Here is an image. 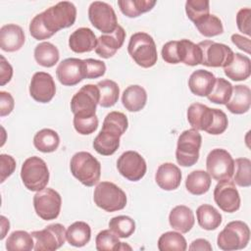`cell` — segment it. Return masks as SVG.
Wrapping results in <instances>:
<instances>
[{
  "label": "cell",
  "mask_w": 251,
  "mask_h": 251,
  "mask_svg": "<svg viewBox=\"0 0 251 251\" xmlns=\"http://www.w3.org/2000/svg\"><path fill=\"white\" fill-rule=\"evenodd\" d=\"M75 19V6L72 2L62 1L34 16L29 24V32L36 40L48 39L60 29L72 26Z\"/></svg>",
  "instance_id": "1"
},
{
  "label": "cell",
  "mask_w": 251,
  "mask_h": 251,
  "mask_svg": "<svg viewBox=\"0 0 251 251\" xmlns=\"http://www.w3.org/2000/svg\"><path fill=\"white\" fill-rule=\"evenodd\" d=\"M72 175L85 186H93L100 180L101 164L89 152L75 153L70 162Z\"/></svg>",
  "instance_id": "2"
},
{
  "label": "cell",
  "mask_w": 251,
  "mask_h": 251,
  "mask_svg": "<svg viewBox=\"0 0 251 251\" xmlns=\"http://www.w3.org/2000/svg\"><path fill=\"white\" fill-rule=\"evenodd\" d=\"M127 51L131 59L142 68H151L157 63L158 53L155 41L146 32L133 33L129 38Z\"/></svg>",
  "instance_id": "3"
},
{
  "label": "cell",
  "mask_w": 251,
  "mask_h": 251,
  "mask_svg": "<svg viewBox=\"0 0 251 251\" xmlns=\"http://www.w3.org/2000/svg\"><path fill=\"white\" fill-rule=\"evenodd\" d=\"M49 170L45 161L37 156L27 158L22 166V181L30 191L37 192L45 188L49 181Z\"/></svg>",
  "instance_id": "4"
},
{
  "label": "cell",
  "mask_w": 251,
  "mask_h": 251,
  "mask_svg": "<svg viewBox=\"0 0 251 251\" xmlns=\"http://www.w3.org/2000/svg\"><path fill=\"white\" fill-rule=\"evenodd\" d=\"M93 200L97 207L106 212L123 210L127 201L125 191L110 181H101L96 185Z\"/></svg>",
  "instance_id": "5"
},
{
  "label": "cell",
  "mask_w": 251,
  "mask_h": 251,
  "mask_svg": "<svg viewBox=\"0 0 251 251\" xmlns=\"http://www.w3.org/2000/svg\"><path fill=\"white\" fill-rule=\"evenodd\" d=\"M202 143V136L194 128L186 129L180 133L177 139L176 159L182 167H191L199 159V151Z\"/></svg>",
  "instance_id": "6"
},
{
  "label": "cell",
  "mask_w": 251,
  "mask_h": 251,
  "mask_svg": "<svg viewBox=\"0 0 251 251\" xmlns=\"http://www.w3.org/2000/svg\"><path fill=\"white\" fill-rule=\"evenodd\" d=\"M249 240V226L244 222L232 221L219 233L217 244L222 250L232 251L245 248L248 245Z\"/></svg>",
  "instance_id": "7"
},
{
  "label": "cell",
  "mask_w": 251,
  "mask_h": 251,
  "mask_svg": "<svg viewBox=\"0 0 251 251\" xmlns=\"http://www.w3.org/2000/svg\"><path fill=\"white\" fill-rule=\"evenodd\" d=\"M206 168L215 180L230 179L234 172V160L226 150L215 148L207 156Z\"/></svg>",
  "instance_id": "8"
},
{
  "label": "cell",
  "mask_w": 251,
  "mask_h": 251,
  "mask_svg": "<svg viewBox=\"0 0 251 251\" xmlns=\"http://www.w3.org/2000/svg\"><path fill=\"white\" fill-rule=\"evenodd\" d=\"M62 206L61 195L53 188H43L33 196V207L36 215L44 221L58 218Z\"/></svg>",
  "instance_id": "9"
},
{
  "label": "cell",
  "mask_w": 251,
  "mask_h": 251,
  "mask_svg": "<svg viewBox=\"0 0 251 251\" xmlns=\"http://www.w3.org/2000/svg\"><path fill=\"white\" fill-rule=\"evenodd\" d=\"M88 18L91 25L105 34L113 33L119 25L113 7L106 2H92L88 8Z\"/></svg>",
  "instance_id": "10"
},
{
  "label": "cell",
  "mask_w": 251,
  "mask_h": 251,
  "mask_svg": "<svg viewBox=\"0 0 251 251\" xmlns=\"http://www.w3.org/2000/svg\"><path fill=\"white\" fill-rule=\"evenodd\" d=\"M66 228L61 224H52L41 230L31 232L35 251H54L62 247L67 240Z\"/></svg>",
  "instance_id": "11"
},
{
  "label": "cell",
  "mask_w": 251,
  "mask_h": 251,
  "mask_svg": "<svg viewBox=\"0 0 251 251\" xmlns=\"http://www.w3.org/2000/svg\"><path fill=\"white\" fill-rule=\"evenodd\" d=\"M100 92L97 85H83L72 98L71 110L74 116L96 115V107L99 104Z\"/></svg>",
  "instance_id": "12"
},
{
  "label": "cell",
  "mask_w": 251,
  "mask_h": 251,
  "mask_svg": "<svg viewBox=\"0 0 251 251\" xmlns=\"http://www.w3.org/2000/svg\"><path fill=\"white\" fill-rule=\"evenodd\" d=\"M202 52L201 65L213 68H225L233 57V51L226 44L212 40H204L198 43Z\"/></svg>",
  "instance_id": "13"
},
{
  "label": "cell",
  "mask_w": 251,
  "mask_h": 251,
  "mask_svg": "<svg viewBox=\"0 0 251 251\" xmlns=\"http://www.w3.org/2000/svg\"><path fill=\"white\" fill-rule=\"evenodd\" d=\"M119 173L130 181L140 180L146 174L147 165L144 158L136 151L124 152L117 161Z\"/></svg>",
  "instance_id": "14"
},
{
  "label": "cell",
  "mask_w": 251,
  "mask_h": 251,
  "mask_svg": "<svg viewBox=\"0 0 251 251\" xmlns=\"http://www.w3.org/2000/svg\"><path fill=\"white\" fill-rule=\"evenodd\" d=\"M214 200L226 213H234L240 208V196L230 179L220 180L214 189Z\"/></svg>",
  "instance_id": "15"
},
{
  "label": "cell",
  "mask_w": 251,
  "mask_h": 251,
  "mask_svg": "<svg viewBox=\"0 0 251 251\" xmlns=\"http://www.w3.org/2000/svg\"><path fill=\"white\" fill-rule=\"evenodd\" d=\"M56 75L60 83L74 86L85 77V63L81 59L68 58L63 60L56 69Z\"/></svg>",
  "instance_id": "16"
},
{
  "label": "cell",
  "mask_w": 251,
  "mask_h": 251,
  "mask_svg": "<svg viewBox=\"0 0 251 251\" xmlns=\"http://www.w3.org/2000/svg\"><path fill=\"white\" fill-rule=\"evenodd\" d=\"M56 93V85L52 75L45 72L35 73L30 80L29 94L39 103L50 102Z\"/></svg>",
  "instance_id": "17"
},
{
  "label": "cell",
  "mask_w": 251,
  "mask_h": 251,
  "mask_svg": "<svg viewBox=\"0 0 251 251\" xmlns=\"http://www.w3.org/2000/svg\"><path fill=\"white\" fill-rule=\"evenodd\" d=\"M126 38V31L123 26L118 25L116 30L111 34H102L97 38L95 52L104 59L113 57L116 52L123 46Z\"/></svg>",
  "instance_id": "18"
},
{
  "label": "cell",
  "mask_w": 251,
  "mask_h": 251,
  "mask_svg": "<svg viewBox=\"0 0 251 251\" xmlns=\"http://www.w3.org/2000/svg\"><path fill=\"white\" fill-rule=\"evenodd\" d=\"M215 117V109L201 103H193L187 109V121L196 130H207L211 127Z\"/></svg>",
  "instance_id": "19"
},
{
  "label": "cell",
  "mask_w": 251,
  "mask_h": 251,
  "mask_svg": "<svg viewBox=\"0 0 251 251\" xmlns=\"http://www.w3.org/2000/svg\"><path fill=\"white\" fill-rule=\"evenodd\" d=\"M25 40L23 28L15 24H8L0 28V48L6 52L20 50Z\"/></svg>",
  "instance_id": "20"
},
{
  "label": "cell",
  "mask_w": 251,
  "mask_h": 251,
  "mask_svg": "<svg viewBox=\"0 0 251 251\" xmlns=\"http://www.w3.org/2000/svg\"><path fill=\"white\" fill-rule=\"evenodd\" d=\"M155 180L158 186L163 190H175L181 182V172L176 165L173 163H164L157 169Z\"/></svg>",
  "instance_id": "21"
},
{
  "label": "cell",
  "mask_w": 251,
  "mask_h": 251,
  "mask_svg": "<svg viewBox=\"0 0 251 251\" xmlns=\"http://www.w3.org/2000/svg\"><path fill=\"white\" fill-rule=\"evenodd\" d=\"M97 38L88 27L75 29L69 37V47L75 53H86L96 48Z\"/></svg>",
  "instance_id": "22"
},
{
  "label": "cell",
  "mask_w": 251,
  "mask_h": 251,
  "mask_svg": "<svg viewBox=\"0 0 251 251\" xmlns=\"http://www.w3.org/2000/svg\"><path fill=\"white\" fill-rule=\"evenodd\" d=\"M216 81L213 73L206 70H197L193 72L188 79V87L190 91L197 96H208L212 91Z\"/></svg>",
  "instance_id": "23"
},
{
  "label": "cell",
  "mask_w": 251,
  "mask_h": 251,
  "mask_svg": "<svg viewBox=\"0 0 251 251\" xmlns=\"http://www.w3.org/2000/svg\"><path fill=\"white\" fill-rule=\"evenodd\" d=\"M224 73L231 80H245L251 75V61L245 55L234 53L229 64L224 68Z\"/></svg>",
  "instance_id": "24"
},
{
  "label": "cell",
  "mask_w": 251,
  "mask_h": 251,
  "mask_svg": "<svg viewBox=\"0 0 251 251\" xmlns=\"http://www.w3.org/2000/svg\"><path fill=\"white\" fill-rule=\"evenodd\" d=\"M251 105V90L247 85L238 84L232 87L230 99L226 104V109L236 115L247 113Z\"/></svg>",
  "instance_id": "25"
},
{
  "label": "cell",
  "mask_w": 251,
  "mask_h": 251,
  "mask_svg": "<svg viewBox=\"0 0 251 251\" xmlns=\"http://www.w3.org/2000/svg\"><path fill=\"white\" fill-rule=\"evenodd\" d=\"M170 226L180 233H187L194 226V214L190 208L178 205L173 208L169 215Z\"/></svg>",
  "instance_id": "26"
},
{
  "label": "cell",
  "mask_w": 251,
  "mask_h": 251,
  "mask_svg": "<svg viewBox=\"0 0 251 251\" xmlns=\"http://www.w3.org/2000/svg\"><path fill=\"white\" fill-rule=\"evenodd\" d=\"M122 102L129 112H139L146 105L147 93L140 85H129L123 92Z\"/></svg>",
  "instance_id": "27"
},
{
  "label": "cell",
  "mask_w": 251,
  "mask_h": 251,
  "mask_svg": "<svg viewBox=\"0 0 251 251\" xmlns=\"http://www.w3.org/2000/svg\"><path fill=\"white\" fill-rule=\"evenodd\" d=\"M120 138L116 133L102 129L93 140V148L95 151L103 156L113 155L120 147Z\"/></svg>",
  "instance_id": "28"
},
{
  "label": "cell",
  "mask_w": 251,
  "mask_h": 251,
  "mask_svg": "<svg viewBox=\"0 0 251 251\" xmlns=\"http://www.w3.org/2000/svg\"><path fill=\"white\" fill-rule=\"evenodd\" d=\"M67 241L75 247L86 245L91 238V228L85 222H75L66 231Z\"/></svg>",
  "instance_id": "29"
},
{
  "label": "cell",
  "mask_w": 251,
  "mask_h": 251,
  "mask_svg": "<svg viewBox=\"0 0 251 251\" xmlns=\"http://www.w3.org/2000/svg\"><path fill=\"white\" fill-rule=\"evenodd\" d=\"M211 186L210 175L202 170L191 172L185 180L187 191L193 195H202L209 191Z\"/></svg>",
  "instance_id": "30"
},
{
  "label": "cell",
  "mask_w": 251,
  "mask_h": 251,
  "mask_svg": "<svg viewBox=\"0 0 251 251\" xmlns=\"http://www.w3.org/2000/svg\"><path fill=\"white\" fill-rule=\"evenodd\" d=\"M198 225L206 230H214L222 224V215L212 205L203 204L196 210Z\"/></svg>",
  "instance_id": "31"
},
{
  "label": "cell",
  "mask_w": 251,
  "mask_h": 251,
  "mask_svg": "<svg viewBox=\"0 0 251 251\" xmlns=\"http://www.w3.org/2000/svg\"><path fill=\"white\" fill-rule=\"evenodd\" d=\"M178 54L180 63L187 66H197L202 62V52L198 44L188 39L177 40Z\"/></svg>",
  "instance_id": "32"
},
{
  "label": "cell",
  "mask_w": 251,
  "mask_h": 251,
  "mask_svg": "<svg viewBox=\"0 0 251 251\" xmlns=\"http://www.w3.org/2000/svg\"><path fill=\"white\" fill-rule=\"evenodd\" d=\"M59 144V134L51 128H43L37 131L33 137L34 147L43 153H51L56 151Z\"/></svg>",
  "instance_id": "33"
},
{
  "label": "cell",
  "mask_w": 251,
  "mask_h": 251,
  "mask_svg": "<svg viewBox=\"0 0 251 251\" xmlns=\"http://www.w3.org/2000/svg\"><path fill=\"white\" fill-rule=\"evenodd\" d=\"M60 58L58 48L51 42H41L34 48L36 63L45 68H51L58 63Z\"/></svg>",
  "instance_id": "34"
},
{
  "label": "cell",
  "mask_w": 251,
  "mask_h": 251,
  "mask_svg": "<svg viewBox=\"0 0 251 251\" xmlns=\"http://www.w3.org/2000/svg\"><path fill=\"white\" fill-rule=\"evenodd\" d=\"M155 0H119L118 5L121 12L127 18H137L147 13L156 5Z\"/></svg>",
  "instance_id": "35"
},
{
  "label": "cell",
  "mask_w": 251,
  "mask_h": 251,
  "mask_svg": "<svg viewBox=\"0 0 251 251\" xmlns=\"http://www.w3.org/2000/svg\"><path fill=\"white\" fill-rule=\"evenodd\" d=\"M34 248V239L31 233L25 230L13 231L6 240L8 251H30Z\"/></svg>",
  "instance_id": "36"
},
{
  "label": "cell",
  "mask_w": 251,
  "mask_h": 251,
  "mask_svg": "<svg viewBox=\"0 0 251 251\" xmlns=\"http://www.w3.org/2000/svg\"><path fill=\"white\" fill-rule=\"evenodd\" d=\"M100 92L99 105L103 108H110L114 106L119 99L120 88L117 82L111 79H104L96 84Z\"/></svg>",
  "instance_id": "37"
},
{
  "label": "cell",
  "mask_w": 251,
  "mask_h": 251,
  "mask_svg": "<svg viewBox=\"0 0 251 251\" xmlns=\"http://www.w3.org/2000/svg\"><path fill=\"white\" fill-rule=\"evenodd\" d=\"M186 248V240L179 232L167 231L158 239V249L160 251H184Z\"/></svg>",
  "instance_id": "38"
},
{
  "label": "cell",
  "mask_w": 251,
  "mask_h": 251,
  "mask_svg": "<svg viewBox=\"0 0 251 251\" xmlns=\"http://www.w3.org/2000/svg\"><path fill=\"white\" fill-rule=\"evenodd\" d=\"M232 87L231 83L226 79L223 77H216L214 87L207 98L215 104L226 105L232 94Z\"/></svg>",
  "instance_id": "39"
},
{
  "label": "cell",
  "mask_w": 251,
  "mask_h": 251,
  "mask_svg": "<svg viewBox=\"0 0 251 251\" xmlns=\"http://www.w3.org/2000/svg\"><path fill=\"white\" fill-rule=\"evenodd\" d=\"M196 28L198 31L206 36V37H213L220 35L224 32V26L222 21L215 15H207L195 24Z\"/></svg>",
  "instance_id": "40"
},
{
  "label": "cell",
  "mask_w": 251,
  "mask_h": 251,
  "mask_svg": "<svg viewBox=\"0 0 251 251\" xmlns=\"http://www.w3.org/2000/svg\"><path fill=\"white\" fill-rule=\"evenodd\" d=\"M127 126L128 121L126 116L122 112L113 111L106 115L103 121L102 128L122 136L127 129Z\"/></svg>",
  "instance_id": "41"
},
{
  "label": "cell",
  "mask_w": 251,
  "mask_h": 251,
  "mask_svg": "<svg viewBox=\"0 0 251 251\" xmlns=\"http://www.w3.org/2000/svg\"><path fill=\"white\" fill-rule=\"evenodd\" d=\"M109 228L119 237L127 238L135 230V222L128 216H117L110 220Z\"/></svg>",
  "instance_id": "42"
},
{
  "label": "cell",
  "mask_w": 251,
  "mask_h": 251,
  "mask_svg": "<svg viewBox=\"0 0 251 251\" xmlns=\"http://www.w3.org/2000/svg\"><path fill=\"white\" fill-rule=\"evenodd\" d=\"M233 182L241 187L251 185V161L248 158H237L234 161Z\"/></svg>",
  "instance_id": "43"
},
{
  "label": "cell",
  "mask_w": 251,
  "mask_h": 251,
  "mask_svg": "<svg viewBox=\"0 0 251 251\" xmlns=\"http://www.w3.org/2000/svg\"><path fill=\"white\" fill-rule=\"evenodd\" d=\"M96 249L98 251H118L121 250L122 242L119 236L110 228L101 230L95 238Z\"/></svg>",
  "instance_id": "44"
},
{
  "label": "cell",
  "mask_w": 251,
  "mask_h": 251,
  "mask_svg": "<svg viewBox=\"0 0 251 251\" xmlns=\"http://www.w3.org/2000/svg\"><path fill=\"white\" fill-rule=\"evenodd\" d=\"M185 13L194 24L210 14V2L207 0H187L185 2Z\"/></svg>",
  "instance_id": "45"
},
{
  "label": "cell",
  "mask_w": 251,
  "mask_h": 251,
  "mask_svg": "<svg viewBox=\"0 0 251 251\" xmlns=\"http://www.w3.org/2000/svg\"><path fill=\"white\" fill-rule=\"evenodd\" d=\"M74 127L82 135L93 133L98 127V118L93 116H74Z\"/></svg>",
  "instance_id": "46"
},
{
  "label": "cell",
  "mask_w": 251,
  "mask_h": 251,
  "mask_svg": "<svg viewBox=\"0 0 251 251\" xmlns=\"http://www.w3.org/2000/svg\"><path fill=\"white\" fill-rule=\"evenodd\" d=\"M85 77L86 78H97L103 76L106 73V65L103 61L96 59H85Z\"/></svg>",
  "instance_id": "47"
},
{
  "label": "cell",
  "mask_w": 251,
  "mask_h": 251,
  "mask_svg": "<svg viewBox=\"0 0 251 251\" xmlns=\"http://www.w3.org/2000/svg\"><path fill=\"white\" fill-rule=\"evenodd\" d=\"M227 126H228V121L226 113L220 109H215L214 121L211 127L207 130V132L209 134L219 135L226 131V129L227 128Z\"/></svg>",
  "instance_id": "48"
},
{
  "label": "cell",
  "mask_w": 251,
  "mask_h": 251,
  "mask_svg": "<svg viewBox=\"0 0 251 251\" xmlns=\"http://www.w3.org/2000/svg\"><path fill=\"white\" fill-rule=\"evenodd\" d=\"M162 58L166 63L169 64H178L180 63L177 40H172L167 42L162 48Z\"/></svg>",
  "instance_id": "49"
},
{
  "label": "cell",
  "mask_w": 251,
  "mask_h": 251,
  "mask_svg": "<svg viewBox=\"0 0 251 251\" xmlns=\"http://www.w3.org/2000/svg\"><path fill=\"white\" fill-rule=\"evenodd\" d=\"M16 169V160L8 154L0 155V182H4Z\"/></svg>",
  "instance_id": "50"
},
{
  "label": "cell",
  "mask_w": 251,
  "mask_h": 251,
  "mask_svg": "<svg viewBox=\"0 0 251 251\" xmlns=\"http://www.w3.org/2000/svg\"><path fill=\"white\" fill-rule=\"evenodd\" d=\"M250 16L251 10L249 8H242L237 12L236 25L239 31L246 35H250Z\"/></svg>",
  "instance_id": "51"
},
{
  "label": "cell",
  "mask_w": 251,
  "mask_h": 251,
  "mask_svg": "<svg viewBox=\"0 0 251 251\" xmlns=\"http://www.w3.org/2000/svg\"><path fill=\"white\" fill-rule=\"evenodd\" d=\"M15 106L13 96L6 91H0V116L5 117L12 113Z\"/></svg>",
  "instance_id": "52"
},
{
  "label": "cell",
  "mask_w": 251,
  "mask_h": 251,
  "mask_svg": "<svg viewBox=\"0 0 251 251\" xmlns=\"http://www.w3.org/2000/svg\"><path fill=\"white\" fill-rule=\"evenodd\" d=\"M1 71H0V84L4 85L9 82L13 76V68L9 64V62L5 59L3 55H1Z\"/></svg>",
  "instance_id": "53"
},
{
  "label": "cell",
  "mask_w": 251,
  "mask_h": 251,
  "mask_svg": "<svg viewBox=\"0 0 251 251\" xmlns=\"http://www.w3.org/2000/svg\"><path fill=\"white\" fill-rule=\"evenodd\" d=\"M231 41L240 50L250 54V39L248 37H244L238 33H233L231 35Z\"/></svg>",
  "instance_id": "54"
},
{
  "label": "cell",
  "mask_w": 251,
  "mask_h": 251,
  "mask_svg": "<svg viewBox=\"0 0 251 251\" xmlns=\"http://www.w3.org/2000/svg\"><path fill=\"white\" fill-rule=\"evenodd\" d=\"M189 250H207V251H211L212 250V245L210 244V242L204 238H198L193 240L189 247Z\"/></svg>",
  "instance_id": "55"
},
{
  "label": "cell",
  "mask_w": 251,
  "mask_h": 251,
  "mask_svg": "<svg viewBox=\"0 0 251 251\" xmlns=\"http://www.w3.org/2000/svg\"><path fill=\"white\" fill-rule=\"evenodd\" d=\"M10 229V223L9 221L4 217L1 216V236L0 239H3L6 235V232Z\"/></svg>",
  "instance_id": "56"
}]
</instances>
